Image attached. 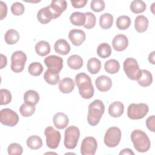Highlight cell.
<instances>
[{
  "label": "cell",
  "instance_id": "cell-1",
  "mask_svg": "<svg viewBox=\"0 0 155 155\" xmlns=\"http://www.w3.org/2000/svg\"><path fill=\"white\" fill-rule=\"evenodd\" d=\"M75 82L81 97L89 99L93 97L94 90L90 77L85 73H80L75 77Z\"/></svg>",
  "mask_w": 155,
  "mask_h": 155
},
{
  "label": "cell",
  "instance_id": "cell-2",
  "mask_svg": "<svg viewBox=\"0 0 155 155\" xmlns=\"http://www.w3.org/2000/svg\"><path fill=\"white\" fill-rule=\"evenodd\" d=\"M105 111V105L99 99H96L90 104L88 108L87 121L91 126L97 125Z\"/></svg>",
  "mask_w": 155,
  "mask_h": 155
},
{
  "label": "cell",
  "instance_id": "cell-3",
  "mask_svg": "<svg viewBox=\"0 0 155 155\" xmlns=\"http://www.w3.org/2000/svg\"><path fill=\"white\" fill-rule=\"evenodd\" d=\"M134 147L138 152L145 153L150 148L151 142L147 134L140 130L133 131L130 136Z\"/></svg>",
  "mask_w": 155,
  "mask_h": 155
},
{
  "label": "cell",
  "instance_id": "cell-4",
  "mask_svg": "<svg viewBox=\"0 0 155 155\" xmlns=\"http://www.w3.org/2000/svg\"><path fill=\"white\" fill-rule=\"evenodd\" d=\"M124 70L127 76L133 81H138L142 75L137 61L133 58H127L123 64Z\"/></svg>",
  "mask_w": 155,
  "mask_h": 155
},
{
  "label": "cell",
  "instance_id": "cell-5",
  "mask_svg": "<svg viewBox=\"0 0 155 155\" xmlns=\"http://www.w3.org/2000/svg\"><path fill=\"white\" fill-rule=\"evenodd\" d=\"M80 136L79 129L74 126L71 125L67 128L64 133V144L66 148L72 150L76 148Z\"/></svg>",
  "mask_w": 155,
  "mask_h": 155
},
{
  "label": "cell",
  "instance_id": "cell-6",
  "mask_svg": "<svg viewBox=\"0 0 155 155\" xmlns=\"http://www.w3.org/2000/svg\"><path fill=\"white\" fill-rule=\"evenodd\" d=\"M149 107L144 103L131 104L128 107L127 116L133 120L140 119L143 118L148 113Z\"/></svg>",
  "mask_w": 155,
  "mask_h": 155
},
{
  "label": "cell",
  "instance_id": "cell-7",
  "mask_svg": "<svg viewBox=\"0 0 155 155\" xmlns=\"http://www.w3.org/2000/svg\"><path fill=\"white\" fill-rule=\"evenodd\" d=\"M121 131L116 127H110L105 132L104 140L105 144L110 148L115 147L120 143L121 139Z\"/></svg>",
  "mask_w": 155,
  "mask_h": 155
},
{
  "label": "cell",
  "instance_id": "cell-8",
  "mask_svg": "<svg viewBox=\"0 0 155 155\" xmlns=\"http://www.w3.org/2000/svg\"><path fill=\"white\" fill-rule=\"evenodd\" d=\"M27 61V56L24 52L21 50L15 51L11 57V69L15 73L21 72L25 66Z\"/></svg>",
  "mask_w": 155,
  "mask_h": 155
},
{
  "label": "cell",
  "instance_id": "cell-9",
  "mask_svg": "<svg viewBox=\"0 0 155 155\" xmlns=\"http://www.w3.org/2000/svg\"><path fill=\"white\" fill-rule=\"evenodd\" d=\"M44 134L46 137L47 147L51 149L57 148L61 139L60 132L52 127H47L45 129Z\"/></svg>",
  "mask_w": 155,
  "mask_h": 155
},
{
  "label": "cell",
  "instance_id": "cell-10",
  "mask_svg": "<svg viewBox=\"0 0 155 155\" xmlns=\"http://www.w3.org/2000/svg\"><path fill=\"white\" fill-rule=\"evenodd\" d=\"M0 121L4 125L14 127L18 123L19 116L12 109L4 108L0 111Z\"/></svg>",
  "mask_w": 155,
  "mask_h": 155
},
{
  "label": "cell",
  "instance_id": "cell-11",
  "mask_svg": "<svg viewBox=\"0 0 155 155\" xmlns=\"http://www.w3.org/2000/svg\"><path fill=\"white\" fill-rule=\"evenodd\" d=\"M97 148L96 139L91 136L85 137L81 143V153L82 155H94Z\"/></svg>",
  "mask_w": 155,
  "mask_h": 155
},
{
  "label": "cell",
  "instance_id": "cell-12",
  "mask_svg": "<svg viewBox=\"0 0 155 155\" xmlns=\"http://www.w3.org/2000/svg\"><path fill=\"white\" fill-rule=\"evenodd\" d=\"M44 63L48 69L59 73L63 68V59L56 55H50L44 59Z\"/></svg>",
  "mask_w": 155,
  "mask_h": 155
},
{
  "label": "cell",
  "instance_id": "cell-13",
  "mask_svg": "<svg viewBox=\"0 0 155 155\" xmlns=\"http://www.w3.org/2000/svg\"><path fill=\"white\" fill-rule=\"evenodd\" d=\"M51 11L54 19L61 16L67 7V1L65 0H53L50 5H48Z\"/></svg>",
  "mask_w": 155,
  "mask_h": 155
},
{
  "label": "cell",
  "instance_id": "cell-14",
  "mask_svg": "<svg viewBox=\"0 0 155 155\" xmlns=\"http://www.w3.org/2000/svg\"><path fill=\"white\" fill-rule=\"evenodd\" d=\"M68 38L74 45L79 46L85 41L86 36L83 30L75 28L70 31Z\"/></svg>",
  "mask_w": 155,
  "mask_h": 155
},
{
  "label": "cell",
  "instance_id": "cell-15",
  "mask_svg": "<svg viewBox=\"0 0 155 155\" xmlns=\"http://www.w3.org/2000/svg\"><path fill=\"white\" fill-rule=\"evenodd\" d=\"M128 45V39L127 37L122 34H119L115 36L112 41L113 48L117 51H124L127 48Z\"/></svg>",
  "mask_w": 155,
  "mask_h": 155
},
{
  "label": "cell",
  "instance_id": "cell-16",
  "mask_svg": "<svg viewBox=\"0 0 155 155\" xmlns=\"http://www.w3.org/2000/svg\"><path fill=\"white\" fill-rule=\"evenodd\" d=\"M95 85L98 90L102 92L108 91L112 86L111 79L105 75L99 76L95 81Z\"/></svg>",
  "mask_w": 155,
  "mask_h": 155
},
{
  "label": "cell",
  "instance_id": "cell-17",
  "mask_svg": "<svg viewBox=\"0 0 155 155\" xmlns=\"http://www.w3.org/2000/svg\"><path fill=\"white\" fill-rule=\"evenodd\" d=\"M53 121L55 127L58 129L61 130L65 128L68 125L69 119L65 113L59 112L54 115Z\"/></svg>",
  "mask_w": 155,
  "mask_h": 155
},
{
  "label": "cell",
  "instance_id": "cell-18",
  "mask_svg": "<svg viewBox=\"0 0 155 155\" xmlns=\"http://www.w3.org/2000/svg\"><path fill=\"white\" fill-rule=\"evenodd\" d=\"M37 18L38 21L42 24H48L54 19L48 6L43 7L38 12Z\"/></svg>",
  "mask_w": 155,
  "mask_h": 155
},
{
  "label": "cell",
  "instance_id": "cell-19",
  "mask_svg": "<svg viewBox=\"0 0 155 155\" xmlns=\"http://www.w3.org/2000/svg\"><path fill=\"white\" fill-rule=\"evenodd\" d=\"M54 49L57 53L61 55H66L70 51V46L66 40L60 39L54 43Z\"/></svg>",
  "mask_w": 155,
  "mask_h": 155
},
{
  "label": "cell",
  "instance_id": "cell-20",
  "mask_svg": "<svg viewBox=\"0 0 155 155\" xmlns=\"http://www.w3.org/2000/svg\"><path fill=\"white\" fill-rule=\"evenodd\" d=\"M124 105L119 101H115L111 104L108 107V113L113 117H119L124 113Z\"/></svg>",
  "mask_w": 155,
  "mask_h": 155
},
{
  "label": "cell",
  "instance_id": "cell-21",
  "mask_svg": "<svg viewBox=\"0 0 155 155\" xmlns=\"http://www.w3.org/2000/svg\"><path fill=\"white\" fill-rule=\"evenodd\" d=\"M74 82L70 78H65L59 82V89L62 93H70L74 90Z\"/></svg>",
  "mask_w": 155,
  "mask_h": 155
},
{
  "label": "cell",
  "instance_id": "cell-22",
  "mask_svg": "<svg viewBox=\"0 0 155 155\" xmlns=\"http://www.w3.org/2000/svg\"><path fill=\"white\" fill-rule=\"evenodd\" d=\"M148 27V19L143 15L137 16L134 20V28L139 33L145 32Z\"/></svg>",
  "mask_w": 155,
  "mask_h": 155
},
{
  "label": "cell",
  "instance_id": "cell-23",
  "mask_svg": "<svg viewBox=\"0 0 155 155\" xmlns=\"http://www.w3.org/2000/svg\"><path fill=\"white\" fill-rule=\"evenodd\" d=\"M24 100L25 103L35 106L39 101V95L37 91L29 90L24 93Z\"/></svg>",
  "mask_w": 155,
  "mask_h": 155
},
{
  "label": "cell",
  "instance_id": "cell-24",
  "mask_svg": "<svg viewBox=\"0 0 155 155\" xmlns=\"http://www.w3.org/2000/svg\"><path fill=\"white\" fill-rule=\"evenodd\" d=\"M35 49L36 53L38 55L41 56H45L50 53L51 47L48 42L45 41H41L36 44Z\"/></svg>",
  "mask_w": 155,
  "mask_h": 155
},
{
  "label": "cell",
  "instance_id": "cell-25",
  "mask_svg": "<svg viewBox=\"0 0 155 155\" xmlns=\"http://www.w3.org/2000/svg\"><path fill=\"white\" fill-rule=\"evenodd\" d=\"M67 65L71 69L79 70L83 65V59L78 54H73L68 58Z\"/></svg>",
  "mask_w": 155,
  "mask_h": 155
},
{
  "label": "cell",
  "instance_id": "cell-26",
  "mask_svg": "<svg viewBox=\"0 0 155 155\" xmlns=\"http://www.w3.org/2000/svg\"><path fill=\"white\" fill-rule=\"evenodd\" d=\"M86 20V16L84 13L75 12H73L70 16L71 23L76 26L84 25Z\"/></svg>",
  "mask_w": 155,
  "mask_h": 155
},
{
  "label": "cell",
  "instance_id": "cell-27",
  "mask_svg": "<svg viewBox=\"0 0 155 155\" xmlns=\"http://www.w3.org/2000/svg\"><path fill=\"white\" fill-rule=\"evenodd\" d=\"M20 36L18 31L15 29H10L7 30L4 36L5 42L8 45H13L18 42Z\"/></svg>",
  "mask_w": 155,
  "mask_h": 155
},
{
  "label": "cell",
  "instance_id": "cell-28",
  "mask_svg": "<svg viewBox=\"0 0 155 155\" xmlns=\"http://www.w3.org/2000/svg\"><path fill=\"white\" fill-rule=\"evenodd\" d=\"M87 67L88 71L91 74H95L100 71L101 68V62L98 59L96 58H92L88 61Z\"/></svg>",
  "mask_w": 155,
  "mask_h": 155
},
{
  "label": "cell",
  "instance_id": "cell-29",
  "mask_svg": "<svg viewBox=\"0 0 155 155\" xmlns=\"http://www.w3.org/2000/svg\"><path fill=\"white\" fill-rule=\"evenodd\" d=\"M44 80L50 85H56L59 82V73H56L50 69H47L44 74Z\"/></svg>",
  "mask_w": 155,
  "mask_h": 155
},
{
  "label": "cell",
  "instance_id": "cell-30",
  "mask_svg": "<svg viewBox=\"0 0 155 155\" xmlns=\"http://www.w3.org/2000/svg\"><path fill=\"white\" fill-rule=\"evenodd\" d=\"M113 22V16L108 13L102 14L99 18V25L102 29L107 30L110 28Z\"/></svg>",
  "mask_w": 155,
  "mask_h": 155
},
{
  "label": "cell",
  "instance_id": "cell-31",
  "mask_svg": "<svg viewBox=\"0 0 155 155\" xmlns=\"http://www.w3.org/2000/svg\"><path fill=\"white\" fill-rule=\"evenodd\" d=\"M153 82V76L151 73L147 70H142V75L137 81L139 85L142 87L150 86Z\"/></svg>",
  "mask_w": 155,
  "mask_h": 155
},
{
  "label": "cell",
  "instance_id": "cell-32",
  "mask_svg": "<svg viewBox=\"0 0 155 155\" xmlns=\"http://www.w3.org/2000/svg\"><path fill=\"white\" fill-rule=\"evenodd\" d=\"M104 68L108 73L115 74L119 71L120 64L119 62L116 59H110L105 62Z\"/></svg>",
  "mask_w": 155,
  "mask_h": 155
},
{
  "label": "cell",
  "instance_id": "cell-33",
  "mask_svg": "<svg viewBox=\"0 0 155 155\" xmlns=\"http://www.w3.org/2000/svg\"><path fill=\"white\" fill-rule=\"evenodd\" d=\"M27 145L31 150H38L42 146V140L39 136L32 135L28 137Z\"/></svg>",
  "mask_w": 155,
  "mask_h": 155
},
{
  "label": "cell",
  "instance_id": "cell-34",
  "mask_svg": "<svg viewBox=\"0 0 155 155\" xmlns=\"http://www.w3.org/2000/svg\"><path fill=\"white\" fill-rule=\"evenodd\" d=\"M111 48L110 45L106 42L102 43L99 45L97 48V54L102 58H108L111 54Z\"/></svg>",
  "mask_w": 155,
  "mask_h": 155
},
{
  "label": "cell",
  "instance_id": "cell-35",
  "mask_svg": "<svg viewBox=\"0 0 155 155\" xmlns=\"http://www.w3.org/2000/svg\"><path fill=\"white\" fill-rule=\"evenodd\" d=\"M130 7L133 13L139 14L145 10L146 4L142 0H134L131 2Z\"/></svg>",
  "mask_w": 155,
  "mask_h": 155
},
{
  "label": "cell",
  "instance_id": "cell-36",
  "mask_svg": "<svg viewBox=\"0 0 155 155\" xmlns=\"http://www.w3.org/2000/svg\"><path fill=\"white\" fill-rule=\"evenodd\" d=\"M131 21L129 16L125 15H122L117 18L116 25L118 29L119 30H126L131 25Z\"/></svg>",
  "mask_w": 155,
  "mask_h": 155
},
{
  "label": "cell",
  "instance_id": "cell-37",
  "mask_svg": "<svg viewBox=\"0 0 155 155\" xmlns=\"http://www.w3.org/2000/svg\"><path fill=\"white\" fill-rule=\"evenodd\" d=\"M44 68L42 64L38 62H35L31 63L28 68L29 73L34 76H39L43 71Z\"/></svg>",
  "mask_w": 155,
  "mask_h": 155
},
{
  "label": "cell",
  "instance_id": "cell-38",
  "mask_svg": "<svg viewBox=\"0 0 155 155\" xmlns=\"http://www.w3.org/2000/svg\"><path fill=\"white\" fill-rule=\"evenodd\" d=\"M35 105L27 104L26 103L22 104L19 108V112L24 117H30L35 112Z\"/></svg>",
  "mask_w": 155,
  "mask_h": 155
},
{
  "label": "cell",
  "instance_id": "cell-39",
  "mask_svg": "<svg viewBox=\"0 0 155 155\" xmlns=\"http://www.w3.org/2000/svg\"><path fill=\"white\" fill-rule=\"evenodd\" d=\"M86 16V20L84 25H83L84 28L87 29H91L93 28L96 25V19L95 15L91 12L85 13Z\"/></svg>",
  "mask_w": 155,
  "mask_h": 155
},
{
  "label": "cell",
  "instance_id": "cell-40",
  "mask_svg": "<svg viewBox=\"0 0 155 155\" xmlns=\"http://www.w3.org/2000/svg\"><path fill=\"white\" fill-rule=\"evenodd\" d=\"M0 95H1V101L0 105H7L8 104L12 101V94L9 90L7 89L2 88L0 90Z\"/></svg>",
  "mask_w": 155,
  "mask_h": 155
},
{
  "label": "cell",
  "instance_id": "cell-41",
  "mask_svg": "<svg viewBox=\"0 0 155 155\" xmlns=\"http://www.w3.org/2000/svg\"><path fill=\"white\" fill-rule=\"evenodd\" d=\"M7 152L10 155H21L22 154L23 149L20 144L18 143H12L8 145Z\"/></svg>",
  "mask_w": 155,
  "mask_h": 155
},
{
  "label": "cell",
  "instance_id": "cell-42",
  "mask_svg": "<svg viewBox=\"0 0 155 155\" xmlns=\"http://www.w3.org/2000/svg\"><path fill=\"white\" fill-rule=\"evenodd\" d=\"M12 13L15 16H19L24 13L25 11L24 5L19 2H15L13 3L11 6Z\"/></svg>",
  "mask_w": 155,
  "mask_h": 155
},
{
  "label": "cell",
  "instance_id": "cell-43",
  "mask_svg": "<svg viewBox=\"0 0 155 155\" xmlns=\"http://www.w3.org/2000/svg\"><path fill=\"white\" fill-rule=\"evenodd\" d=\"M105 2L102 0H93L90 3V7L94 12H100L104 10Z\"/></svg>",
  "mask_w": 155,
  "mask_h": 155
},
{
  "label": "cell",
  "instance_id": "cell-44",
  "mask_svg": "<svg viewBox=\"0 0 155 155\" xmlns=\"http://www.w3.org/2000/svg\"><path fill=\"white\" fill-rule=\"evenodd\" d=\"M154 124H155V117L152 115L147 118L146 120V125L149 130L152 132H154Z\"/></svg>",
  "mask_w": 155,
  "mask_h": 155
},
{
  "label": "cell",
  "instance_id": "cell-45",
  "mask_svg": "<svg viewBox=\"0 0 155 155\" xmlns=\"http://www.w3.org/2000/svg\"><path fill=\"white\" fill-rule=\"evenodd\" d=\"M7 14V7L5 3L3 1H0V19L2 20L5 18Z\"/></svg>",
  "mask_w": 155,
  "mask_h": 155
},
{
  "label": "cell",
  "instance_id": "cell-46",
  "mask_svg": "<svg viewBox=\"0 0 155 155\" xmlns=\"http://www.w3.org/2000/svg\"><path fill=\"white\" fill-rule=\"evenodd\" d=\"M71 4L74 8H80L84 7L87 3V0H80V1H71Z\"/></svg>",
  "mask_w": 155,
  "mask_h": 155
},
{
  "label": "cell",
  "instance_id": "cell-47",
  "mask_svg": "<svg viewBox=\"0 0 155 155\" xmlns=\"http://www.w3.org/2000/svg\"><path fill=\"white\" fill-rule=\"evenodd\" d=\"M7 57L4 54H1V67H0V68L2 69L4 67H5L7 65Z\"/></svg>",
  "mask_w": 155,
  "mask_h": 155
},
{
  "label": "cell",
  "instance_id": "cell-48",
  "mask_svg": "<svg viewBox=\"0 0 155 155\" xmlns=\"http://www.w3.org/2000/svg\"><path fill=\"white\" fill-rule=\"evenodd\" d=\"M119 154H132L134 155V152L130 148H125L122 150L120 153Z\"/></svg>",
  "mask_w": 155,
  "mask_h": 155
},
{
  "label": "cell",
  "instance_id": "cell-49",
  "mask_svg": "<svg viewBox=\"0 0 155 155\" xmlns=\"http://www.w3.org/2000/svg\"><path fill=\"white\" fill-rule=\"evenodd\" d=\"M154 54H155V51H153L148 55V61L152 64H155V62H154Z\"/></svg>",
  "mask_w": 155,
  "mask_h": 155
}]
</instances>
